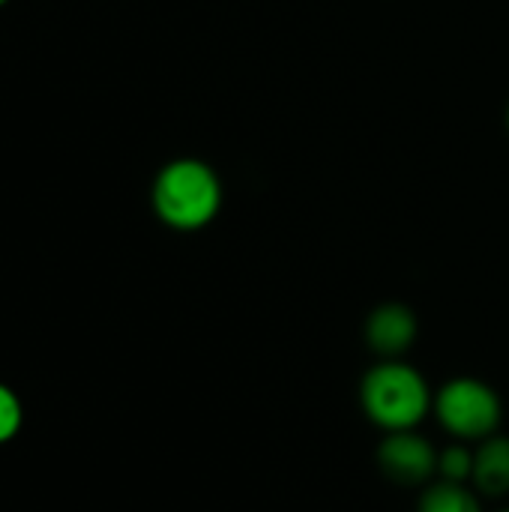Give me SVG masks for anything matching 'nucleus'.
<instances>
[{"instance_id":"1","label":"nucleus","mask_w":509,"mask_h":512,"mask_svg":"<svg viewBox=\"0 0 509 512\" xmlns=\"http://www.w3.org/2000/svg\"><path fill=\"white\" fill-rule=\"evenodd\" d=\"M150 204L171 231H201L222 210V180L213 165L195 156L171 159L159 168L150 186Z\"/></svg>"},{"instance_id":"2","label":"nucleus","mask_w":509,"mask_h":512,"mask_svg":"<svg viewBox=\"0 0 509 512\" xmlns=\"http://www.w3.org/2000/svg\"><path fill=\"white\" fill-rule=\"evenodd\" d=\"M360 405L372 426L387 432L420 429L432 408L435 393L426 375L402 360H378L360 381Z\"/></svg>"},{"instance_id":"3","label":"nucleus","mask_w":509,"mask_h":512,"mask_svg":"<svg viewBox=\"0 0 509 512\" xmlns=\"http://www.w3.org/2000/svg\"><path fill=\"white\" fill-rule=\"evenodd\" d=\"M432 414L453 441L480 444L498 435L504 420V402L492 384L471 375H459L438 387Z\"/></svg>"},{"instance_id":"4","label":"nucleus","mask_w":509,"mask_h":512,"mask_svg":"<svg viewBox=\"0 0 509 512\" xmlns=\"http://www.w3.org/2000/svg\"><path fill=\"white\" fill-rule=\"evenodd\" d=\"M378 468L399 486H429L438 477V447L420 432H387L378 444Z\"/></svg>"},{"instance_id":"5","label":"nucleus","mask_w":509,"mask_h":512,"mask_svg":"<svg viewBox=\"0 0 509 512\" xmlns=\"http://www.w3.org/2000/svg\"><path fill=\"white\" fill-rule=\"evenodd\" d=\"M417 333L420 324L414 309L396 300L375 306L363 324L366 345L372 348V354H378V360H402L414 348Z\"/></svg>"},{"instance_id":"6","label":"nucleus","mask_w":509,"mask_h":512,"mask_svg":"<svg viewBox=\"0 0 509 512\" xmlns=\"http://www.w3.org/2000/svg\"><path fill=\"white\" fill-rule=\"evenodd\" d=\"M471 489L486 498H504L509 495V438L492 435L480 444H474V471H471Z\"/></svg>"},{"instance_id":"7","label":"nucleus","mask_w":509,"mask_h":512,"mask_svg":"<svg viewBox=\"0 0 509 512\" xmlns=\"http://www.w3.org/2000/svg\"><path fill=\"white\" fill-rule=\"evenodd\" d=\"M417 512H486L483 498L468 486V483H447V480H432L423 486Z\"/></svg>"},{"instance_id":"8","label":"nucleus","mask_w":509,"mask_h":512,"mask_svg":"<svg viewBox=\"0 0 509 512\" xmlns=\"http://www.w3.org/2000/svg\"><path fill=\"white\" fill-rule=\"evenodd\" d=\"M471 471H474V447L456 441V444L438 450V480L471 486Z\"/></svg>"},{"instance_id":"9","label":"nucleus","mask_w":509,"mask_h":512,"mask_svg":"<svg viewBox=\"0 0 509 512\" xmlns=\"http://www.w3.org/2000/svg\"><path fill=\"white\" fill-rule=\"evenodd\" d=\"M21 426H24V405H21L18 393L0 381V447L15 441Z\"/></svg>"},{"instance_id":"10","label":"nucleus","mask_w":509,"mask_h":512,"mask_svg":"<svg viewBox=\"0 0 509 512\" xmlns=\"http://www.w3.org/2000/svg\"><path fill=\"white\" fill-rule=\"evenodd\" d=\"M507 129H509V105H507Z\"/></svg>"},{"instance_id":"11","label":"nucleus","mask_w":509,"mask_h":512,"mask_svg":"<svg viewBox=\"0 0 509 512\" xmlns=\"http://www.w3.org/2000/svg\"><path fill=\"white\" fill-rule=\"evenodd\" d=\"M6 3H9V0H0V6H6Z\"/></svg>"},{"instance_id":"12","label":"nucleus","mask_w":509,"mask_h":512,"mask_svg":"<svg viewBox=\"0 0 509 512\" xmlns=\"http://www.w3.org/2000/svg\"><path fill=\"white\" fill-rule=\"evenodd\" d=\"M498 512H509V507H504V510H498Z\"/></svg>"}]
</instances>
